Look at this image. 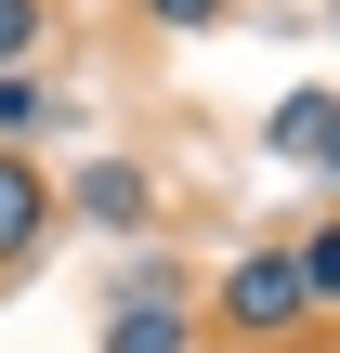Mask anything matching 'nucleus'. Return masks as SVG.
<instances>
[{"instance_id":"9","label":"nucleus","mask_w":340,"mask_h":353,"mask_svg":"<svg viewBox=\"0 0 340 353\" xmlns=\"http://www.w3.org/2000/svg\"><path fill=\"white\" fill-rule=\"evenodd\" d=\"M157 26H236V0H144Z\"/></svg>"},{"instance_id":"6","label":"nucleus","mask_w":340,"mask_h":353,"mask_svg":"<svg viewBox=\"0 0 340 353\" xmlns=\"http://www.w3.org/2000/svg\"><path fill=\"white\" fill-rule=\"evenodd\" d=\"M288 262H301V288H314V314H328V301H340V223H301Z\"/></svg>"},{"instance_id":"5","label":"nucleus","mask_w":340,"mask_h":353,"mask_svg":"<svg viewBox=\"0 0 340 353\" xmlns=\"http://www.w3.org/2000/svg\"><path fill=\"white\" fill-rule=\"evenodd\" d=\"M52 118H79V105H66V92H52V79H39V65H13V79H0V144H13V157H26V144H39V131H52Z\"/></svg>"},{"instance_id":"2","label":"nucleus","mask_w":340,"mask_h":353,"mask_svg":"<svg viewBox=\"0 0 340 353\" xmlns=\"http://www.w3.org/2000/svg\"><path fill=\"white\" fill-rule=\"evenodd\" d=\"M66 223L144 236V223H157V170H144V157H79V170H66Z\"/></svg>"},{"instance_id":"1","label":"nucleus","mask_w":340,"mask_h":353,"mask_svg":"<svg viewBox=\"0 0 340 353\" xmlns=\"http://www.w3.org/2000/svg\"><path fill=\"white\" fill-rule=\"evenodd\" d=\"M210 327H236V341H288V327H314L301 262H288V249H236L223 288H210Z\"/></svg>"},{"instance_id":"7","label":"nucleus","mask_w":340,"mask_h":353,"mask_svg":"<svg viewBox=\"0 0 340 353\" xmlns=\"http://www.w3.org/2000/svg\"><path fill=\"white\" fill-rule=\"evenodd\" d=\"M39 39H52V0H0V79L39 65Z\"/></svg>"},{"instance_id":"3","label":"nucleus","mask_w":340,"mask_h":353,"mask_svg":"<svg viewBox=\"0 0 340 353\" xmlns=\"http://www.w3.org/2000/svg\"><path fill=\"white\" fill-rule=\"evenodd\" d=\"M52 223H66V183H52L39 157L0 144V275H26V262L52 249Z\"/></svg>"},{"instance_id":"8","label":"nucleus","mask_w":340,"mask_h":353,"mask_svg":"<svg viewBox=\"0 0 340 353\" xmlns=\"http://www.w3.org/2000/svg\"><path fill=\"white\" fill-rule=\"evenodd\" d=\"M328 105H340V92H288V105L262 118V131H275V157H314V131H328Z\"/></svg>"},{"instance_id":"4","label":"nucleus","mask_w":340,"mask_h":353,"mask_svg":"<svg viewBox=\"0 0 340 353\" xmlns=\"http://www.w3.org/2000/svg\"><path fill=\"white\" fill-rule=\"evenodd\" d=\"M197 341H210V327H197L183 301H118V314H105V353H197Z\"/></svg>"},{"instance_id":"10","label":"nucleus","mask_w":340,"mask_h":353,"mask_svg":"<svg viewBox=\"0 0 340 353\" xmlns=\"http://www.w3.org/2000/svg\"><path fill=\"white\" fill-rule=\"evenodd\" d=\"M314 170H328V183H340V105H328V131H314Z\"/></svg>"}]
</instances>
